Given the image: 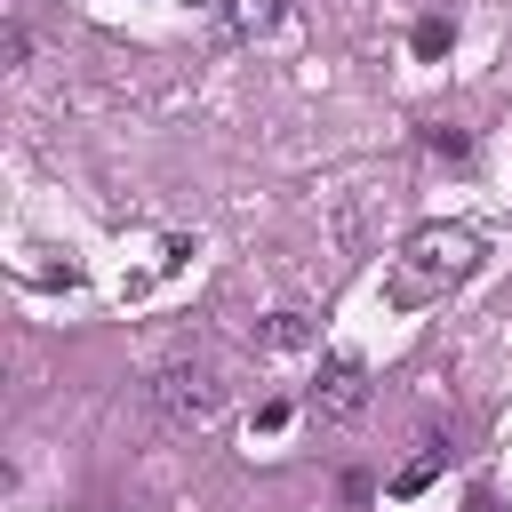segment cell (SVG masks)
<instances>
[{"mask_svg": "<svg viewBox=\"0 0 512 512\" xmlns=\"http://www.w3.org/2000/svg\"><path fill=\"white\" fill-rule=\"evenodd\" d=\"M304 336H312V328H304L296 312H272V320H264V344H272V352H296Z\"/></svg>", "mask_w": 512, "mask_h": 512, "instance_id": "cell-6", "label": "cell"}, {"mask_svg": "<svg viewBox=\"0 0 512 512\" xmlns=\"http://www.w3.org/2000/svg\"><path fill=\"white\" fill-rule=\"evenodd\" d=\"M448 40H456V24H448V16H424V24H416V56H440Z\"/></svg>", "mask_w": 512, "mask_h": 512, "instance_id": "cell-7", "label": "cell"}, {"mask_svg": "<svg viewBox=\"0 0 512 512\" xmlns=\"http://www.w3.org/2000/svg\"><path fill=\"white\" fill-rule=\"evenodd\" d=\"M152 400H160V416L168 424H208L216 416V384H208V368H160V384H152Z\"/></svg>", "mask_w": 512, "mask_h": 512, "instance_id": "cell-3", "label": "cell"}, {"mask_svg": "<svg viewBox=\"0 0 512 512\" xmlns=\"http://www.w3.org/2000/svg\"><path fill=\"white\" fill-rule=\"evenodd\" d=\"M432 152H448V160H464V152H472V136H464V128H432Z\"/></svg>", "mask_w": 512, "mask_h": 512, "instance_id": "cell-8", "label": "cell"}, {"mask_svg": "<svg viewBox=\"0 0 512 512\" xmlns=\"http://www.w3.org/2000/svg\"><path fill=\"white\" fill-rule=\"evenodd\" d=\"M472 272V232H416L408 240V272L392 280V296H432V288H448V280H464Z\"/></svg>", "mask_w": 512, "mask_h": 512, "instance_id": "cell-1", "label": "cell"}, {"mask_svg": "<svg viewBox=\"0 0 512 512\" xmlns=\"http://www.w3.org/2000/svg\"><path fill=\"white\" fill-rule=\"evenodd\" d=\"M272 24H280V0H232V32L256 40V32H272Z\"/></svg>", "mask_w": 512, "mask_h": 512, "instance_id": "cell-5", "label": "cell"}, {"mask_svg": "<svg viewBox=\"0 0 512 512\" xmlns=\"http://www.w3.org/2000/svg\"><path fill=\"white\" fill-rule=\"evenodd\" d=\"M360 408H368V360L360 352H336L320 368V384H312V416L320 424H352Z\"/></svg>", "mask_w": 512, "mask_h": 512, "instance_id": "cell-2", "label": "cell"}, {"mask_svg": "<svg viewBox=\"0 0 512 512\" xmlns=\"http://www.w3.org/2000/svg\"><path fill=\"white\" fill-rule=\"evenodd\" d=\"M432 472H440V440H416V456L392 472V496H416V488H432Z\"/></svg>", "mask_w": 512, "mask_h": 512, "instance_id": "cell-4", "label": "cell"}]
</instances>
